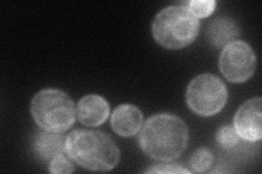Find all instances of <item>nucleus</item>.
<instances>
[{
	"instance_id": "10",
	"label": "nucleus",
	"mask_w": 262,
	"mask_h": 174,
	"mask_svg": "<svg viewBox=\"0 0 262 174\" xmlns=\"http://www.w3.org/2000/svg\"><path fill=\"white\" fill-rule=\"evenodd\" d=\"M239 34L237 24L229 18H217L213 20L208 29V36L211 43L215 47H225L235 41Z\"/></svg>"
},
{
	"instance_id": "7",
	"label": "nucleus",
	"mask_w": 262,
	"mask_h": 174,
	"mask_svg": "<svg viewBox=\"0 0 262 174\" xmlns=\"http://www.w3.org/2000/svg\"><path fill=\"white\" fill-rule=\"evenodd\" d=\"M262 101L260 97L244 103L234 119V129L238 136L248 142H259L262 137L261 115Z\"/></svg>"
},
{
	"instance_id": "15",
	"label": "nucleus",
	"mask_w": 262,
	"mask_h": 174,
	"mask_svg": "<svg viewBox=\"0 0 262 174\" xmlns=\"http://www.w3.org/2000/svg\"><path fill=\"white\" fill-rule=\"evenodd\" d=\"M70 159L62 154L56 156L55 158L52 159L51 165H49V171L55 174L73 172L75 171V165H73Z\"/></svg>"
},
{
	"instance_id": "14",
	"label": "nucleus",
	"mask_w": 262,
	"mask_h": 174,
	"mask_svg": "<svg viewBox=\"0 0 262 174\" xmlns=\"http://www.w3.org/2000/svg\"><path fill=\"white\" fill-rule=\"evenodd\" d=\"M217 143L223 148H232L238 144L239 136L234 128L223 127L221 128L216 134Z\"/></svg>"
},
{
	"instance_id": "13",
	"label": "nucleus",
	"mask_w": 262,
	"mask_h": 174,
	"mask_svg": "<svg viewBox=\"0 0 262 174\" xmlns=\"http://www.w3.org/2000/svg\"><path fill=\"white\" fill-rule=\"evenodd\" d=\"M183 6L189 9L195 18H207L212 12L214 11L216 3L213 2V0H207V2H203V0H193V2L185 3Z\"/></svg>"
},
{
	"instance_id": "9",
	"label": "nucleus",
	"mask_w": 262,
	"mask_h": 174,
	"mask_svg": "<svg viewBox=\"0 0 262 174\" xmlns=\"http://www.w3.org/2000/svg\"><path fill=\"white\" fill-rule=\"evenodd\" d=\"M110 104L100 95H86L78 105L79 121L86 127H98L107 120Z\"/></svg>"
},
{
	"instance_id": "4",
	"label": "nucleus",
	"mask_w": 262,
	"mask_h": 174,
	"mask_svg": "<svg viewBox=\"0 0 262 174\" xmlns=\"http://www.w3.org/2000/svg\"><path fill=\"white\" fill-rule=\"evenodd\" d=\"M33 119L44 131L62 133L76 121V106L72 99L59 89H44L31 103Z\"/></svg>"
},
{
	"instance_id": "6",
	"label": "nucleus",
	"mask_w": 262,
	"mask_h": 174,
	"mask_svg": "<svg viewBox=\"0 0 262 174\" xmlns=\"http://www.w3.org/2000/svg\"><path fill=\"white\" fill-rule=\"evenodd\" d=\"M256 55L245 41L235 40L224 47L220 56V70L232 83L248 81L256 70Z\"/></svg>"
},
{
	"instance_id": "12",
	"label": "nucleus",
	"mask_w": 262,
	"mask_h": 174,
	"mask_svg": "<svg viewBox=\"0 0 262 174\" xmlns=\"http://www.w3.org/2000/svg\"><path fill=\"white\" fill-rule=\"evenodd\" d=\"M213 163V155L207 148H199L192 154L190 165L195 172H206Z\"/></svg>"
},
{
	"instance_id": "16",
	"label": "nucleus",
	"mask_w": 262,
	"mask_h": 174,
	"mask_svg": "<svg viewBox=\"0 0 262 174\" xmlns=\"http://www.w3.org/2000/svg\"><path fill=\"white\" fill-rule=\"evenodd\" d=\"M147 173H187L189 174L190 171H188L185 168H182L178 164H157L153 168L146 171Z\"/></svg>"
},
{
	"instance_id": "5",
	"label": "nucleus",
	"mask_w": 262,
	"mask_h": 174,
	"mask_svg": "<svg viewBox=\"0 0 262 174\" xmlns=\"http://www.w3.org/2000/svg\"><path fill=\"white\" fill-rule=\"evenodd\" d=\"M186 101L194 113L211 117L224 108L227 102V89L216 76L204 73L194 78L188 85Z\"/></svg>"
},
{
	"instance_id": "2",
	"label": "nucleus",
	"mask_w": 262,
	"mask_h": 174,
	"mask_svg": "<svg viewBox=\"0 0 262 174\" xmlns=\"http://www.w3.org/2000/svg\"><path fill=\"white\" fill-rule=\"evenodd\" d=\"M64 152L81 167L92 171H110L116 167L120 158L114 140L97 131H73L66 137Z\"/></svg>"
},
{
	"instance_id": "1",
	"label": "nucleus",
	"mask_w": 262,
	"mask_h": 174,
	"mask_svg": "<svg viewBox=\"0 0 262 174\" xmlns=\"http://www.w3.org/2000/svg\"><path fill=\"white\" fill-rule=\"evenodd\" d=\"M187 124L177 115L161 113L146 120L138 137L142 151L161 161H171L182 155L188 145Z\"/></svg>"
},
{
	"instance_id": "3",
	"label": "nucleus",
	"mask_w": 262,
	"mask_h": 174,
	"mask_svg": "<svg viewBox=\"0 0 262 174\" xmlns=\"http://www.w3.org/2000/svg\"><path fill=\"white\" fill-rule=\"evenodd\" d=\"M199 20L185 6H171L160 11L152 23L158 43L168 49L189 46L199 33Z\"/></svg>"
},
{
	"instance_id": "8",
	"label": "nucleus",
	"mask_w": 262,
	"mask_h": 174,
	"mask_svg": "<svg viewBox=\"0 0 262 174\" xmlns=\"http://www.w3.org/2000/svg\"><path fill=\"white\" fill-rule=\"evenodd\" d=\"M112 128L120 136L130 137L136 135L142 128L143 114L134 105H121L112 114Z\"/></svg>"
},
{
	"instance_id": "11",
	"label": "nucleus",
	"mask_w": 262,
	"mask_h": 174,
	"mask_svg": "<svg viewBox=\"0 0 262 174\" xmlns=\"http://www.w3.org/2000/svg\"><path fill=\"white\" fill-rule=\"evenodd\" d=\"M66 138L56 132H39L34 140V149L42 159H53L64 151Z\"/></svg>"
}]
</instances>
